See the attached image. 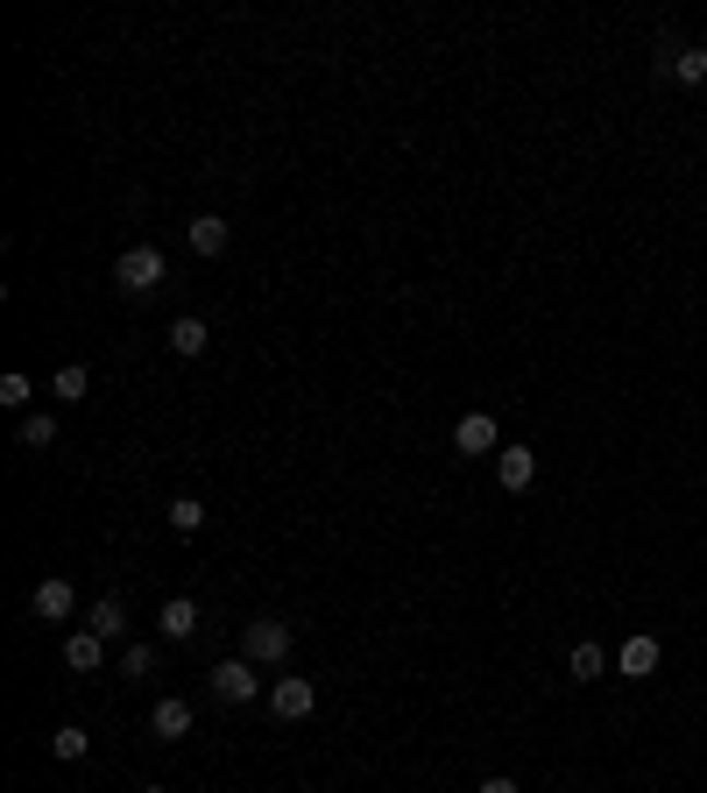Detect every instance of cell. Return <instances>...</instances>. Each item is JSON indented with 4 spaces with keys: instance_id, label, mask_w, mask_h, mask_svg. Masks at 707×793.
<instances>
[{
    "instance_id": "obj_1",
    "label": "cell",
    "mask_w": 707,
    "mask_h": 793,
    "mask_svg": "<svg viewBox=\"0 0 707 793\" xmlns=\"http://www.w3.org/2000/svg\"><path fill=\"white\" fill-rule=\"evenodd\" d=\"M114 283L128 298H149V291H163V283H170V256H163L156 242H142V248H128V256L114 263Z\"/></svg>"
},
{
    "instance_id": "obj_2",
    "label": "cell",
    "mask_w": 707,
    "mask_h": 793,
    "mask_svg": "<svg viewBox=\"0 0 707 793\" xmlns=\"http://www.w3.org/2000/svg\"><path fill=\"white\" fill-rule=\"evenodd\" d=\"M240 660L283 666V660H291V623H283V617H255L248 631H240Z\"/></svg>"
},
{
    "instance_id": "obj_3",
    "label": "cell",
    "mask_w": 707,
    "mask_h": 793,
    "mask_svg": "<svg viewBox=\"0 0 707 793\" xmlns=\"http://www.w3.org/2000/svg\"><path fill=\"white\" fill-rule=\"evenodd\" d=\"M311 709H319V687L311 680H269V715L276 723H305Z\"/></svg>"
},
{
    "instance_id": "obj_4",
    "label": "cell",
    "mask_w": 707,
    "mask_h": 793,
    "mask_svg": "<svg viewBox=\"0 0 707 793\" xmlns=\"http://www.w3.org/2000/svg\"><path fill=\"white\" fill-rule=\"evenodd\" d=\"M213 695L220 701H255V695H262V666H255V660H220L213 666Z\"/></svg>"
},
{
    "instance_id": "obj_5",
    "label": "cell",
    "mask_w": 707,
    "mask_h": 793,
    "mask_svg": "<svg viewBox=\"0 0 707 793\" xmlns=\"http://www.w3.org/2000/svg\"><path fill=\"white\" fill-rule=\"evenodd\" d=\"M28 609H36L43 623H64L71 609H79V588H71L64 574H50V581H36V595H28Z\"/></svg>"
},
{
    "instance_id": "obj_6",
    "label": "cell",
    "mask_w": 707,
    "mask_h": 793,
    "mask_svg": "<svg viewBox=\"0 0 707 793\" xmlns=\"http://www.w3.org/2000/svg\"><path fill=\"white\" fill-rule=\"evenodd\" d=\"M149 737H156V744H177V737H191V701L163 695L156 709H149Z\"/></svg>"
},
{
    "instance_id": "obj_7",
    "label": "cell",
    "mask_w": 707,
    "mask_h": 793,
    "mask_svg": "<svg viewBox=\"0 0 707 793\" xmlns=\"http://www.w3.org/2000/svg\"><path fill=\"white\" fill-rule=\"evenodd\" d=\"M453 454H503V446H495V418L488 411H468L453 425Z\"/></svg>"
},
{
    "instance_id": "obj_8",
    "label": "cell",
    "mask_w": 707,
    "mask_h": 793,
    "mask_svg": "<svg viewBox=\"0 0 707 793\" xmlns=\"http://www.w3.org/2000/svg\"><path fill=\"white\" fill-rule=\"evenodd\" d=\"M531 475H538L531 446H503V454H495V482H503L509 497H523V489H531Z\"/></svg>"
},
{
    "instance_id": "obj_9",
    "label": "cell",
    "mask_w": 707,
    "mask_h": 793,
    "mask_svg": "<svg viewBox=\"0 0 707 793\" xmlns=\"http://www.w3.org/2000/svg\"><path fill=\"white\" fill-rule=\"evenodd\" d=\"M64 666L71 673H99V666H107V638H99V631H71L64 638Z\"/></svg>"
},
{
    "instance_id": "obj_10",
    "label": "cell",
    "mask_w": 707,
    "mask_h": 793,
    "mask_svg": "<svg viewBox=\"0 0 707 793\" xmlns=\"http://www.w3.org/2000/svg\"><path fill=\"white\" fill-rule=\"evenodd\" d=\"M156 631L177 638V645H185V638H199V603H191V595H170V603H163V617H156Z\"/></svg>"
},
{
    "instance_id": "obj_11",
    "label": "cell",
    "mask_w": 707,
    "mask_h": 793,
    "mask_svg": "<svg viewBox=\"0 0 707 793\" xmlns=\"http://www.w3.org/2000/svg\"><path fill=\"white\" fill-rule=\"evenodd\" d=\"M227 220H220V213H199V220H191V228H185V242H191V256H205V263H213L220 256V248H227Z\"/></svg>"
},
{
    "instance_id": "obj_12",
    "label": "cell",
    "mask_w": 707,
    "mask_h": 793,
    "mask_svg": "<svg viewBox=\"0 0 707 793\" xmlns=\"http://www.w3.org/2000/svg\"><path fill=\"white\" fill-rule=\"evenodd\" d=\"M205 348H213V326H205L199 312L170 319V354H185V362H191V354H205Z\"/></svg>"
},
{
    "instance_id": "obj_13",
    "label": "cell",
    "mask_w": 707,
    "mask_h": 793,
    "mask_svg": "<svg viewBox=\"0 0 707 793\" xmlns=\"http://www.w3.org/2000/svg\"><path fill=\"white\" fill-rule=\"evenodd\" d=\"M85 631H99V638L114 645V638L128 631V603H120V595H99V603H93V623H85Z\"/></svg>"
},
{
    "instance_id": "obj_14",
    "label": "cell",
    "mask_w": 707,
    "mask_h": 793,
    "mask_svg": "<svg viewBox=\"0 0 707 793\" xmlns=\"http://www.w3.org/2000/svg\"><path fill=\"white\" fill-rule=\"evenodd\" d=\"M615 666H623L629 680H644V673H658V638H629V645L615 652Z\"/></svg>"
},
{
    "instance_id": "obj_15",
    "label": "cell",
    "mask_w": 707,
    "mask_h": 793,
    "mask_svg": "<svg viewBox=\"0 0 707 793\" xmlns=\"http://www.w3.org/2000/svg\"><path fill=\"white\" fill-rule=\"evenodd\" d=\"M85 390H93V376H85L79 362L57 369V383H50V397H57V404H85Z\"/></svg>"
},
{
    "instance_id": "obj_16",
    "label": "cell",
    "mask_w": 707,
    "mask_h": 793,
    "mask_svg": "<svg viewBox=\"0 0 707 793\" xmlns=\"http://www.w3.org/2000/svg\"><path fill=\"white\" fill-rule=\"evenodd\" d=\"M672 79H680V85H707V50H700V43H686V50L672 57Z\"/></svg>"
},
{
    "instance_id": "obj_17",
    "label": "cell",
    "mask_w": 707,
    "mask_h": 793,
    "mask_svg": "<svg viewBox=\"0 0 707 793\" xmlns=\"http://www.w3.org/2000/svg\"><path fill=\"white\" fill-rule=\"evenodd\" d=\"M566 673H574V680H601V673H609V652H601V645H574Z\"/></svg>"
},
{
    "instance_id": "obj_18",
    "label": "cell",
    "mask_w": 707,
    "mask_h": 793,
    "mask_svg": "<svg viewBox=\"0 0 707 793\" xmlns=\"http://www.w3.org/2000/svg\"><path fill=\"white\" fill-rule=\"evenodd\" d=\"M22 446H36V454H43V446H57V418L50 411H28L22 418Z\"/></svg>"
},
{
    "instance_id": "obj_19",
    "label": "cell",
    "mask_w": 707,
    "mask_h": 793,
    "mask_svg": "<svg viewBox=\"0 0 707 793\" xmlns=\"http://www.w3.org/2000/svg\"><path fill=\"white\" fill-rule=\"evenodd\" d=\"M170 532H185V538L205 532V503H199V497H177V503H170Z\"/></svg>"
},
{
    "instance_id": "obj_20",
    "label": "cell",
    "mask_w": 707,
    "mask_h": 793,
    "mask_svg": "<svg viewBox=\"0 0 707 793\" xmlns=\"http://www.w3.org/2000/svg\"><path fill=\"white\" fill-rule=\"evenodd\" d=\"M50 751H57V758H64V766H71V758H85V751H93V737H85L79 723H64V730H57V737H50Z\"/></svg>"
},
{
    "instance_id": "obj_21",
    "label": "cell",
    "mask_w": 707,
    "mask_h": 793,
    "mask_svg": "<svg viewBox=\"0 0 707 793\" xmlns=\"http://www.w3.org/2000/svg\"><path fill=\"white\" fill-rule=\"evenodd\" d=\"M0 404H8V411H22V404H28V376H22V369L0 376Z\"/></svg>"
},
{
    "instance_id": "obj_22",
    "label": "cell",
    "mask_w": 707,
    "mask_h": 793,
    "mask_svg": "<svg viewBox=\"0 0 707 793\" xmlns=\"http://www.w3.org/2000/svg\"><path fill=\"white\" fill-rule=\"evenodd\" d=\"M149 666H156V652H149V645H128V652H120V673H128V680H142Z\"/></svg>"
},
{
    "instance_id": "obj_23",
    "label": "cell",
    "mask_w": 707,
    "mask_h": 793,
    "mask_svg": "<svg viewBox=\"0 0 707 793\" xmlns=\"http://www.w3.org/2000/svg\"><path fill=\"white\" fill-rule=\"evenodd\" d=\"M474 793H523V786H517V780H481Z\"/></svg>"
},
{
    "instance_id": "obj_24",
    "label": "cell",
    "mask_w": 707,
    "mask_h": 793,
    "mask_svg": "<svg viewBox=\"0 0 707 793\" xmlns=\"http://www.w3.org/2000/svg\"><path fill=\"white\" fill-rule=\"evenodd\" d=\"M142 793H170V786H142Z\"/></svg>"
}]
</instances>
